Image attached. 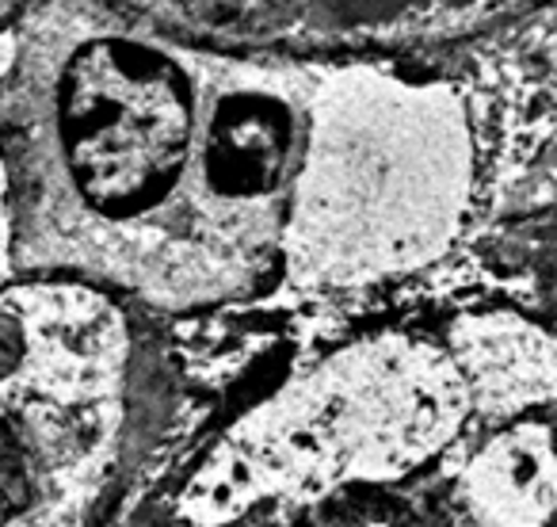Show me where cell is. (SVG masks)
<instances>
[{
  "instance_id": "6da1fadb",
  "label": "cell",
  "mask_w": 557,
  "mask_h": 527,
  "mask_svg": "<svg viewBox=\"0 0 557 527\" xmlns=\"http://www.w3.org/2000/svg\"><path fill=\"white\" fill-rule=\"evenodd\" d=\"M318 73L111 0H35L0 35L16 275L161 314L278 291Z\"/></svg>"
},
{
  "instance_id": "7a4b0ae2",
  "label": "cell",
  "mask_w": 557,
  "mask_h": 527,
  "mask_svg": "<svg viewBox=\"0 0 557 527\" xmlns=\"http://www.w3.org/2000/svg\"><path fill=\"white\" fill-rule=\"evenodd\" d=\"M478 164L455 85L382 58H321L283 287L356 295L428 272L470 222Z\"/></svg>"
},
{
  "instance_id": "3957f363",
  "label": "cell",
  "mask_w": 557,
  "mask_h": 527,
  "mask_svg": "<svg viewBox=\"0 0 557 527\" xmlns=\"http://www.w3.org/2000/svg\"><path fill=\"white\" fill-rule=\"evenodd\" d=\"M470 409L455 352L417 333H367L240 413L176 508L187 524L218 527L271 501L397 481L455 443Z\"/></svg>"
},
{
  "instance_id": "277c9868",
  "label": "cell",
  "mask_w": 557,
  "mask_h": 527,
  "mask_svg": "<svg viewBox=\"0 0 557 527\" xmlns=\"http://www.w3.org/2000/svg\"><path fill=\"white\" fill-rule=\"evenodd\" d=\"M16 275V233H12V195H9V169L0 154V283Z\"/></svg>"
},
{
  "instance_id": "5b68a950",
  "label": "cell",
  "mask_w": 557,
  "mask_h": 527,
  "mask_svg": "<svg viewBox=\"0 0 557 527\" xmlns=\"http://www.w3.org/2000/svg\"><path fill=\"white\" fill-rule=\"evenodd\" d=\"M32 4H35V0H0V35L9 32V27L16 24V20L24 16Z\"/></svg>"
}]
</instances>
